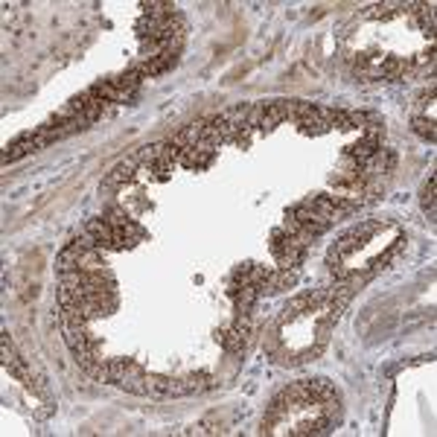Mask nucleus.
<instances>
[{
    "instance_id": "1",
    "label": "nucleus",
    "mask_w": 437,
    "mask_h": 437,
    "mask_svg": "<svg viewBox=\"0 0 437 437\" xmlns=\"http://www.w3.org/2000/svg\"><path fill=\"white\" fill-rule=\"evenodd\" d=\"M286 216L295 218V222H298L309 236H318V233L330 231V225H332V218H327V216H321V213H315L306 202H301V204H295V207H289Z\"/></svg>"
},
{
    "instance_id": "2",
    "label": "nucleus",
    "mask_w": 437,
    "mask_h": 437,
    "mask_svg": "<svg viewBox=\"0 0 437 437\" xmlns=\"http://www.w3.org/2000/svg\"><path fill=\"white\" fill-rule=\"evenodd\" d=\"M0 361H4V368L15 376V379H21V382H27L30 385V379H33V371L23 364V359L18 356V350H15V342L9 338V332H4L0 335Z\"/></svg>"
},
{
    "instance_id": "3",
    "label": "nucleus",
    "mask_w": 437,
    "mask_h": 437,
    "mask_svg": "<svg viewBox=\"0 0 437 437\" xmlns=\"http://www.w3.org/2000/svg\"><path fill=\"white\" fill-rule=\"evenodd\" d=\"M216 158V149H210V146H187V149L178 152V163L187 166V169H207L210 161Z\"/></svg>"
},
{
    "instance_id": "4",
    "label": "nucleus",
    "mask_w": 437,
    "mask_h": 437,
    "mask_svg": "<svg viewBox=\"0 0 437 437\" xmlns=\"http://www.w3.org/2000/svg\"><path fill=\"white\" fill-rule=\"evenodd\" d=\"M137 169H140V158H137V155H129L126 161H120V163L111 169V175L105 178V190H114V187H120V184L132 181V178L137 175Z\"/></svg>"
},
{
    "instance_id": "5",
    "label": "nucleus",
    "mask_w": 437,
    "mask_h": 437,
    "mask_svg": "<svg viewBox=\"0 0 437 437\" xmlns=\"http://www.w3.org/2000/svg\"><path fill=\"white\" fill-rule=\"evenodd\" d=\"M295 283H298V272L295 269H280V272H272L257 289H260V295H272V291H280V289L295 286Z\"/></svg>"
},
{
    "instance_id": "6",
    "label": "nucleus",
    "mask_w": 437,
    "mask_h": 437,
    "mask_svg": "<svg viewBox=\"0 0 437 437\" xmlns=\"http://www.w3.org/2000/svg\"><path fill=\"white\" fill-rule=\"evenodd\" d=\"M33 152H38V146H35V140H33V132H23L15 143L6 146V152H4V166L21 161L23 155H33Z\"/></svg>"
},
{
    "instance_id": "7",
    "label": "nucleus",
    "mask_w": 437,
    "mask_h": 437,
    "mask_svg": "<svg viewBox=\"0 0 437 437\" xmlns=\"http://www.w3.org/2000/svg\"><path fill=\"white\" fill-rule=\"evenodd\" d=\"M79 257H82V248L76 245V242H70V245L56 257V272H59V274L76 272V269H79Z\"/></svg>"
},
{
    "instance_id": "8",
    "label": "nucleus",
    "mask_w": 437,
    "mask_h": 437,
    "mask_svg": "<svg viewBox=\"0 0 437 437\" xmlns=\"http://www.w3.org/2000/svg\"><path fill=\"white\" fill-rule=\"evenodd\" d=\"M93 91L100 93L103 100L114 103V105H123V103H132V100H134V93L123 91V88H117V85H111V82H96V85H93Z\"/></svg>"
},
{
    "instance_id": "9",
    "label": "nucleus",
    "mask_w": 437,
    "mask_h": 437,
    "mask_svg": "<svg viewBox=\"0 0 437 437\" xmlns=\"http://www.w3.org/2000/svg\"><path fill=\"white\" fill-rule=\"evenodd\" d=\"M146 76L140 70H134V67H129L126 73H120V76H111L108 82L111 85H117V88H123V91H129V93H137V88H140V82H143Z\"/></svg>"
},
{
    "instance_id": "10",
    "label": "nucleus",
    "mask_w": 437,
    "mask_h": 437,
    "mask_svg": "<svg viewBox=\"0 0 437 437\" xmlns=\"http://www.w3.org/2000/svg\"><path fill=\"white\" fill-rule=\"evenodd\" d=\"M233 298H236V309H239V315H245V312H251V306L257 303L260 289H257V286H242Z\"/></svg>"
},
{
    "instance_id": "11",
    "label": "nucleus",
    "mask_w": 437,
    "mask_h": 437,
    "mask_svg": "<svg viewBox=\"0 0 437 437\" xmlns=\"http://www.w3.org/2000/svg\"><path fill=\"white\" fill-rule=\"evenodd\" d=\"M411 129H414V134H420L426 140H434V123H431V120H426V117H414Z\"/></svg>"
},
{
    "instance_id": "12",
    "label": "nucleus",
    "mask_w": 437,
    "mask_h": 437,
    "mask_svg": "<svg viewBox=\"0 0 437 437\" xmlns=\"http://www.w3.org/2000/svg\"><path fill=\"white\" fill-rule=\"evenodd\" d=\"M423 210L429 213V218H434V175L429 178V184L423 190Z\"/></svg>"
}]
</instances>
